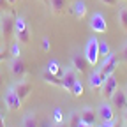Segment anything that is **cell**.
<instances>
[{
  "label": "cell",
  "instance_id": "277c9868",
  "mask_svg": "<svg viewBox=\"0 0 127 127\" xmlns=\"http://www.w3.org/2000/svg\"><path fill=\"white\" fill-rule=\"evenodd\" d=\"M0 34L5 39L14 37V16L5 12L2 18H0Z\"/></svg>",
  "mask_w": 127,
  "mask_h": 127
},
{
  "label": "cell",
  "instance_id": "4316f807",
  "mask_svg": "<svg viewBox=\"0 0 127 127\" xmlns=\"http://www.w3.org/2000/svg\"><path fill=\"white\" fill-rule=\"evenodd\" d=\"M101 127H118V125L113 118V120H108V122H101Z\"/></svg>",
  "mask_w": 127,
  "mask_h": 127
},
{
  "label": "cell",
  "instance_id": "f546056e",
  "mask_svg": "<svg viewBox=\"0 0 127 127\" xmlns=\"http://www.w3.org/2000/svg\"><path fill=\"white\" fill-rule=\"evenodd\" d=\"M42 50L44 51H50V41H48V37L42 39Z\"/></svg>",
  "mask_w": 127,
  "mask_h": 127
},
{
  "label": "cell",
  "instance_id": "f35d334b",
  "mask_svg": "<svg viewBox=\"0 0 127 127\" xmlns=\"http://www.w3.org/2000/svg\"><path fill=\"white\" fill-rule=\"evenodd\" d=\"M42 2H44V4H46L48 7H50V0H42Z\"/></svg>",
  "mask_w": 127,
  "mask_h": 127
},
{
  "label": "cell",
  "instance_id": "52a82bcc",
  "mask_svg": "<svg viewBox=\"0 0 127 127\" xmlns=\"http://www.w3.org/2000/svg\"><path fill=\"white\" fill-rule=\"evenodd\" d=\"M79 118H81V122L85 125H90V127H95L99 122L97 118V111H95L92 106H83L81 111H79Z\"/></svg>",
  "mask_w": 127,
  "mask_h": 127
},
{
  "label": "cell",
  "instance_id": "ba28073f",
  "mask_svg": "<svg viewBox=\"0 0 127 127\" xmlns=\"http://www.w3.org/2000/svg\"><path fill=\"white\" fill-rule=\"evenodd\" d=\"M60 79H62V88H64V90H67V92H71L72 85L76 83V79H78V72H76V69H74L72 65H71V67H65Z\"/></svg>",
  "mask_w": 127,
  "mask_h": 127
},
{
  "label": "cell",
  "instance_id": "6da1fadb",
  "mask_svg": "<svg viewBox=\"0 0 127 127\" xmlns=\"http://www.w3.org/2000/svg\"><path fill=\"white\" fill-rule=\"evenodd\" d=\"M83 55H85V58L88 62V65L94 67V65H97V64H99L101 55H99V39L97 37H90L87 41V44L83 48Z\"/></svg>",
  "mask_w": 127,
  "mask_h": 127
},
{
  "label": "cell",
  "instance_id": "e0dca14e",
  "mask_svg": "<svg viewBox=\"0 0 127 127\" xmlns=\"http://www.w3.org/2000/svg\"><path fill=\"white\" fill-rule=\"evenodd\" d=\"M117 16H118V25L122 27L124 32H127V7L125 5H120Z\"/></svg>",
  "mask_w": 127,
  "mask_h": 127
},
{
  "label": "cell",
  "instance_id": "7402d4cb",
  "mask_svg": "<svg viewBox=\"0 0 127 127\" xmlns=\"http://www.w3.org/2000/svg\"><path fill=\"white\" fill-rule=\"evenodd\" d=\"M83 83L81 81H79V79H76V83L72 85V88H71V94L74 95V97H81V95H83Z\"/></svg>",
  "mask_w": 127,
  "mask_h": 127
},
{
  "label": "cell",
  "instance_id": "8fae6325",
  "mask_svg": "<svg viewBox=\"0 0 127 127\" xmlns=\"http://www.w3.org/2000/svg\"><path fill=\"white\" fill-rule=\"evenodd\" d=\"M12 88H14L16 94H18V97H20L21 101H25L28 95L32 94V88H34V87H32V83H28L27 79L23 78V79H18V83L12 85Z\"/></svg>",
  "mask_w": 127,
  "mask_h": 127
},
{
  "label": "cell",
  "instance_id": "5bb4252c",
  "mask_svg": "<svg viewBox=\"0 0 127 127\" xmlns=\"http://www.w3.org/2000/svg\"><path fill=\"white\" fill-rule=\"evenodd\" d=\"M104 79L106 78L99 72V69H95V71H92L88 74V85H90V88H101L102 83H104Z\"/></svg>",
  "mask_w": 127,
  "mask_h": 127
},
{
  "label": "cell",
  "instance_id": "3957f363",
  "mask_svg": "<svg viewBox=\"0 0 127 127\" xmlns=\"http://www.w3.org/2000/svg\"><path fill=\"white\" fill-rule=\"evenodd\" d=\"M117 67H118V57H117L115 53H109L108 57H104L102 64L99 65V72L106 78V76H109V74H113V72L117 71Z\"/></svg>",
  "mask_w": 127,
  "mask_h": 127
},
{
  "label": "cell",
  "instance_id": "4fadbf2b",
  "mask_svg": "<svg viewBox=\"0 0 127 127\" xmlns=\"http://www.w3.org/2000/svg\"><path fill=\"white\" fill-rule=\"evenodd\" d=\"M109 102L113 104V108H118L120 111L127 109V95L125 90H115V94L109 97Z\"/></svg>",
  "mask_w": 127,
  "mask_h": 127
},
{
  "label": "cell",
  "instance_id": "cb8c5ba5",
  "mask_svg": "<svg viewBox=\"0 0 127 127\" xmlns=\"http://www.w3.org/2000/svg\"><path fill=\"white\" fill-rule=\"evenodd\" d=\"M11 55H12V58L21 57V46H20L18 41H14V42H12V46H11Z\"/></svg>",
  "mask_w": 127,
  "mask_h": 127
},
{
  "label": "cell",
  "instance_id": "603a6c76",
  "mask_svg": "<svg viewBox=\"0 0 127 127\" xmlns=\"http://www.w3.org/2000/svg\"><path fill=\"white\" fill-rule=\"evenodd\" d=\"M111 53V48H109V44L106 42V41H99V55L104 58V57H108Z\"/></svg>",
  "mask_w": 127,
  "mask_h": 127
},
{
  "label": "cell",
  "instance_id": "60d3db41",
  "mask_svg": "<svg viewBox=\"0 0 127 127\" xmlns=\"http://www.w3.org/2000/svg\"><path fill=\"white\" fill-rule=\"evenodd\" d=\"M124 127H127V124H125V125H124Z\"/></svg>",
  "mask_w": 127,
  "mask_h": 127
},
{
  "label": "cell",
  "instance_id": "44dd1931",
  "mask_svg": "<svg viewBox=\"0 0 127 127\" xmlns=\"http://www.w3.org/2000/svg\"><path fill=\"white\" fill-rule=\"evenodd\" d=\"M23 127H37V120L34 113H27L23 117Z\"/></svg>",
  "mask_w": 127,
  "mask_h": 127
},
{
  "label": "cell",
  "instance_id": "f1b7e54d",
  "mask_svg": "<svg viewBox=\"0 0 127 127\" xmlns=\"http://www.w3.org/2000/svg\"><path fill=\"white\" fill-rule=\"evenodd\" d=\"M120 55H122V60H125V62H127V42L122 46V50H120Z\"/></svg>",
  "mask_w": 127,
  "mask_h": 127
},
{
  "label": "cell",
  "instance_id": "74e56055",
  "mask_svg": "<svg viewBox=\"0 0 127 127\" xmlns=\"http://www.w3.org/2000/svg\"><path fill=\"white\" fill-rule=\"evenodd\" d=\"M78 127H90V125H85V124H83V122H81V124H79V125H78Z\"/></svg>",
  "mask_w": 127,
  "mask_h": 127
},
{
  "label": "cell",
  "instance_id": "836d02e7",
  "mask_svg": "<svg viewBox=\"0 0 127 127\" xmlns=\"http://www.w3.org/2000/svg\"><path fill=\"white\" fill-rule=\"evenodd\" d=\"M0 127H5V122H4V117H2V113H0Z\"/></svg>",
  "mask_w": 127,
  "mask_h": 127
},
{
  "label": "cell",
  "instance_id": "ffe728a7",
  "mask_svg": "<svg viewBox=\"0 0 127 127\" xmlns=\"http://www.w3.org/2000/svg\"><path fill=\"white\" fill-rule=\"evenodd\" d=\"M67 5V0H50V7L55 14H60Z\"/></svg>",
  "mask_w": 127,
  "mask_h": 127
},
{
  "label": "cell",
  "instance_id": "2e32d148",
  "mask_svg": "<svg viewBox=\"0 0 127 127\" xmlns=\"http://www.w3.org/2000/svg\"><path fill=\"white\" fill-rule=\"evenodd\" d=\"M72 14L76 16L78 20H81L83 16L87 14V4L83 2V0H76V2L72 4Z\"/></svg>",
  "mask_w": 127,
  "mask_h": 127
},
{
  "label": "cell",
  "instance_id": "9c48e42d",
  "mask_svg": "<svg viewBox=\"0 0 127 127\" xmlns=\"http://www.w3.org/2000/svg\"><path fill=\"white\" fill-rule=\"evenodd\" d=\"M9 69H11V74H12L16 79H23L25 74H27V65H25V62H23L21 57L12 58L11 64H9Z\"/></svg>",
  "mask_w": 127,
  "mask_h": 127
},
{
  "label": "cell",
  "instance_id": "d4e9b609",
  "mask_svg": "<svg viewBox=\"0 0 127 127\" xmlns=\"http://www.w3.org/2000/svg\"><path fill=\"white\" fill-rule=\"evenodd\" d=\"M79 124H81L79 113H71V117H69V127H78Z\"/></svg>",
  "mask_w": 127,
  "mask_h": 127
},
{
  "label": "cell",
  "instance_id": "7c38bea8",
  "mask_svg": "<svg viewBox=\"0 0 127 127\" xmlns=\"http://www.w3.org/2000/svg\"><path fill=\"white\" fill-rule=\"evenodd\" d=\"M71 65H72V67L76 69V72H79V74L88 72V62H87V58H85L83 53H74L72 58H71Z\"/></svg>",
  "mask_w": 127,
  "mask_h": 127
},
{
  "label": "cell",
  "instance_id": "7a4b0ae2",
  "mask_svg": "<svg viewBox=\"0 0 127 127\" xmlns=\"http://www.w3.org/2000/svg\"><path fill=\"white\" fill-rule=\"evenodd\" d=\"M88 25L95 34H106L108 32V23H106V18L102 12H94L88 20Z\"/></svg>",
  "mask_w": 127,
  "mask_h": 127
},
{
  "label": "cell",
  "instance_id": "d6a6232c",
  "mask_svg": "<svg viewBox=\"0 0 127 127\" xmlns=\"http://www.w3.org/2000/svg\"><path fill=\"white\" fill-rule=\"evenodd\" d=\"M5 58H7V51H4L2 48H0V62H4Z\"/></svg>",
  "mask_w": 127,
  "mask_h": 127
},
{
  "label": "cell",
  "instance_id": "1f68e13d",
  "mask_svg": "<svg viewBox=\"0 0 127 127\" xmlns=\"http://www.w3.org/2000/svg\"><path fill=\"white\" fill-rule=\"evenodd\" d=\"M51 127H69V124L67 122H55Z\"/></svg>",
  "mask_w": 127,
  "mask_h": 127
},
{
  "label": "cell",
  "instance_id": "d6986e66",
  "mask_svg": "<svg viewBox=\"0 0 127 127\" xmlns=\"http://www.w3.org/2000/svg\"><path fill=\"white\" fill-rule=\"evenodd\" d=\"M42 78H44V81H46V83H51V85L62 88V79H60L58 76H55V74H51V72L44 71V72H42Z\"/></svg>",
  "mask_w": 127,
  "mask_h": 127
},
{
  "label": "cell",
  "instance_id": "ac0fdd59",
  "mask_svg": "<svg viewBox=\"0 0 127 127\" xmlns=\"http://www.w3.org/2000/svg\"><path fill=\"white\" fill-rule=\"evenodd\" d=\"M14 37H16V41H18L20 44H28L30 42V30H28V27L23 28L21 32H16Z\"/></svg>",
  "mask_w": 127,
  "mask_h": 127
},
{
  "label": "cell",
  "instance_id": "ab89813d",
  "mask_svg": "<svg viewBox=\"0 0 127 127\" xmlns=\"http://www.w3.org/2000/svg\"><path fill=\"white\" fill-rule=\"evenodd\" d=\"M125 95H127V88H125Z\"/></svg>",
  "mask_w": 127,
  "mask_h": 127
},
{
  "label": "cell",
  "instance_id": "4dcf8cb0",
  "mask_svg": "<svg viewBox=\"0 0 127 127\" xmlns=\"http://www.w3.org/2000/svg\"><path fill=\"white\" fill-rule=\"evenodd\" d=\"M0 9H4V11L9 9V2H7V0H0Z\"/></svg>",
  "mask_w": 127,
  "mask_h": 127
},
{
  "label": "cell",
  "instance_id": "9a60e30c",
  "mask_svg": "<svg viewBox=\"0 0 127 127\" xmlns=\"http://www.w3.org/2000/svg\"><path fill=\"white\" fill-rule=\"evenodd\" d=\"M46 71L51 72V74H55V76H58V78H62V74H64V67L60 65L58 60H50V62L46 64Z\"/></svg>",
  "mask_w": 127,
  "mask_h": 127
},
{
  "label": "cell",
  "instance_id": "d590c367",
  "mask_svg": "<svg viewBox=\"0 0 127 127\" xmlns=\"http://www.w3.org/2000/svg\"><path fill=\"white\" fill-rule=\"evenodd\" d=\"M124 122H125V124H127V109H125V111H124Z\"/></svg>",
  "mask_w": 127,
  "mask_h": 127
},
{
  "label": "cell",
  "instance_id": "5b68a950",
  "mask_svg": "<svg viewBox=\"0 0 127 127\" xmlns=\"http://www.w3.org/2000/svg\"><path fill=\"white\" fill-rule=\"evenodd\" d=\"M4 104H5V108H7V109L16 111V109H20V108H21L23 101L18 97V94L14 92V88H12V87H9V88L5 90V94H4Z\"/></svg>",
  "mask_w": 127,
  "mask_h": 127
},
{
  "label": "cell",
  "instance_id": "8992f818",
  "mask_svg": "<svg viewBox=\"0 0 127 127\" xmlns=\"http://www.w3.org/2000/svg\"><path fill=\"white\" fill-rule=\"evenodd\" d=\"M95 111H97V118L101 122H108V120H113L115 118V108L111 102L108 101H102L97 108H95Z\"/></svg>",
  "mask_w": 127,
  "mask_h": 127
},
{
  "label": "cell",
  "instance_id": "30bf717a",
  "mask_svg": "<svg viewBox=\"0 0 127 127\" xmlns=\"http://www.w3.org/2000/svg\"><path fill=\"white\" fill-rule=\"evenodd\" d=\"M117 87H118V83H117V78H115V74H109V76H106L104 83H102V87H101V94L104 95L106 99H109L111 95L115 94Z\"/></svg>",
  "mask_w": 127,
  "mask_h": 127
},
{
  "label": "cell",
  "instance_id": "484cf974",
  "mask_svg": "<svg viewBox=\"0 0 127 127\" xmlns=\"http://www.w3.org/2000/svg\"><path fill=\"white\" fill-rule=\"evenodd\" d=\"M53 118H55V122H64V118H62V111H60L58 108L53 111Z\"/></svg>",
  "mask_w": 127,
  "mask_h": 127
},
{
  "label": "cell",
  "instance_id": "e575fe53",
  "mask_svg": "<svg viewBox=\"0 0 127 127\" xmlns=\"http://www.w3.org/2000/svg\"><path fill=\"white\" fill-rule=\"evenodd\" d=\"M2 85H4V74H2V71H0V88H2Z\"/></svg>",
  "mask_w": 127,
  "mask_h": 127
},
{
  "label": "cell",
  "instance_id": "83f0119b",
  "mask_svg": "<svg viewBox=\"0 0 127 127\" xmlns=\"http://www.w3.org/2000/svg\"><path fill=\"white\" fill-rule=\"evenodd\" d=\"M99 2L104 4V5H109V7H115L118 4V0H99Z\"/></svg>",
  "mask_w": 127,
  "mask_h": 127
},
{
  "label": "cell",
  "instance_id": "8d00e7d4",
  "mask_svg": "<svg viewBox=\"0 0 127 127\" xmlns=\"http://www.w3.org/2000/svg\"><path fill=\"white\" fill-rule=\"evenodd\" d=\"M7 2H9V5H14L16 2H18V0H7Z\"/></svg>",
  "mask_w": 127,
  "mask_h": 127
}]
</instances>
